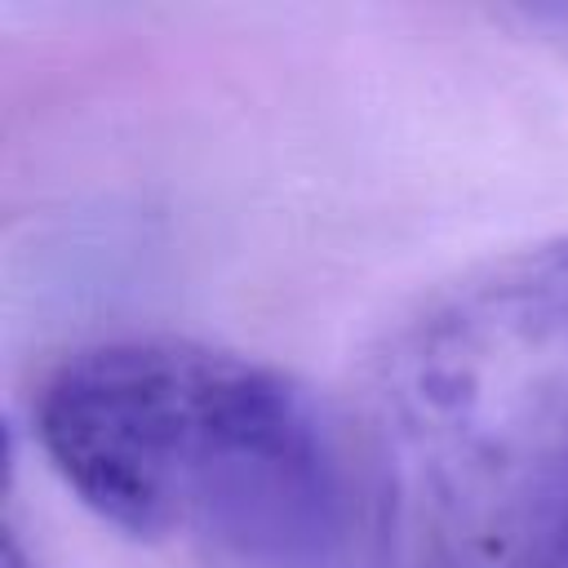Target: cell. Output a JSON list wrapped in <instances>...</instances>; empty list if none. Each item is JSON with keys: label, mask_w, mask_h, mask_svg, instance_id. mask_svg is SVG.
I'll list each match as a JSON object with an SVG mask.
<instances>
[{"label": "cell", "mask_w": 568, "mask_h": 568, "mask_svg": "<svg viewBox=\"0 0 568 568\" xmlns=\"http://www.w3.org/2000/svg\"><path fill=\"white\" fill-rule=\"evenodd\" d=\"M31 430L58 479L111 528L235 559H302L346 528L337 417L244 351L115 333L36 386Z\"/></svg>", "instance_id": "7a4b0ae2"}, {"label": "cell", "mask_w": 568, "mask_h": 568, "mask_svg": "<svg viewBox=\"0 0 568 568\" xmlns=\"http://www.w3.org/2000/svg\"><path fill=\"white\" fill-rule=\"evenodd\" d=\"M337 448L355 568H568V235L404 302Z\"/></svg>", "instance_id": "6da1fadb"}]
</instances>
